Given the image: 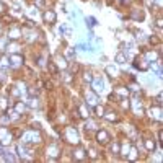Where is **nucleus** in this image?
Returning a JSON list of instances; mask_svg holds the SVG:
<instances>
[{"mask_svg":"<svg viewBox=\"0 0 163 163\" xmlns=\"http://www.w3.org/2000/svg\"><path fill=\"white\" fill-rule=\"evenodd\" d=\"M5 12H7V5H5V3L0 2V15H3Z\"/></svg>","mask_w":163,"mask_h":163,"instance_id":"nucleus-35","label":"nucleus"},{"mask_svg":"<svg viewBox=\"0 0 163 163\" xmlns=\"http://www.w3.org/2000/svg\"><path fill=\"white\" fill-rule=\"evenodd\" d=\"M116 95H119V96H129V90L127 88H124V87H119V88H116Z\"/></svg>","mask_w":163,"mask_h":163,"instance_id":"nucleus-17","label":"nucleus"},{"mask_svg":"<svg viewBox=\"0 0 163 163\" xmlns=\"http://www.w3.org/2000/svg\"><path fill=\"white\" fill-rule=\"evenodd\" d=\"M83 80H85V82H90V83H92V80H93L92 74H90V72H85V74H83Z\"/></svg>","mask_w":163,"mask_h":163,"instance_id":"nucleus-30","label":"nucleus"},{"mask_svg":"<svg viewBox=\"0 0 163 163\" xmlns=\"http://www.w3.org/2000/svg\"><path fill=\"white\" fill-rule=\"evenodd\" d=\"M49 69H51V72H52V74H57V67H56V64H54V62H49Z\"/></svg>","mask_w":163,"mask_h":163,"instance_id":"nucleus-34","label":"nucleus"},{"mask_svg":"<svg viewBox=\"0 0 163 163\" xmlns=\"http://www.w3.org/2000/svg\"><path fill=\"white\" fill-rule=\"evenodd\" d=\"M25 142L30 143V142H41V136L39 134H36V131H28L25 134Z\"/></svg>","mask_w":163,"mask_h":163,"instance_id":"nucleus-5","label":"nucleus"},{"mask_svg":"<svg viewBox=\"0 0 163 163\" xmlns=\"http://www.w3.org/2000/svg\"><path fill=\"white\" fill-rule=\"evenodd\" d=\"M78 114L82 118H88L90 116V109H88V104H78Z\"/></svg>","mask_w":163,"mask_h":163,"instance_id":"nucleus-10","label":"nucleus"},{"mask_svg":"<svg viewBox=\"0 0 163 163\" xmlns=\"http://www.w3.org/2000/svg\"><path fill=\"white\" fill-rule=\"evenodd\" d=\"M134 109H136V116H143V108L140 106V101H134Z\"/></svg>","mask_w":163,"mask_h":163,"instance_id":"nucleus-14","label":"nucleus"},{"mask_svg":"<svg viewBox=\"0 0 163 163\" xmlns=\"http://www.w3.org/2000/svg\"><path fill=\"white\" fill-rule=\"evenodd\" d=\"M106 74H109L111 77H118V69L114 65H108L106 67Z\"/></svg>","mask_w":163,"mask_h":163,"instance_id":"nucleus-19","label":"nucleus"},{"mask_svg":"<svg viewBox=\"0 0 163 163\" xmlns=\"http://www.w3.org/2000/svg\"><path fill=\"white\" fill-rule=\"evenodd\" d=\"M64 140L70 143H78V132L74 127H67L64 132Z\"/></svg>","mask_w":163,"mask_h":163,"instance_id":"nucleus-1","label":"nucleus"},{"mask_svg":"<svg viewBox=\"0 0 163 163\" xmlns=\"http://www.w3.org/2000/svg\"><path fill=\"white\" fill-rule=\"evenodd\" d=\"M85 98H87V104L88 106H96L98 104V96L95 92H87V95H85Z\"/></svg>","mask_w":163,"mask_h":163,"instance_id":"nucleus-8","label":"nucleus"},{"mask_svg":"<svg viewBox=\"0 0 163 163\" xmlns=\"http://www.w3.org/2000/svg\"><path fill=\"white\" fill-rule=\"evenodd\" d=\"M109 140H111V136H109L106 131H98V132H96V142H98V143L104 145V143H108Z\"/></svg>","mask_w":163,"mask_h":163,"instance_id":"nucleus-6","label":"nucleus"},{"mask_svg":"<svg viewBox=\"0 0 163 163\" xmlns=\"http://www.w3.org/2000/svg\"><path fill=\"white\" fill-rule=\"evenodd\" d=\"M116 62H118V64H121V65H122L124 62H126V56H124L122 52H119V54L116 56Z\"/></svg>","mask_w":163,"mask_h":163,"instance_id":"nucleus-24","label":"nucleus"},{"mask_svg":"<svg viewBox=\"0 0 163 163\" xmlns=\"http://www.w3.org/2000/svg\"><path fill=\"white\" fill-rule=\"evenodd\" d=\"M92 87H93V92L96 93V95L103 92L104 83H103V78H101V77H93V80H92Z\"/></svg>","mask_w":163,"mask_h":163,"instance_id":"nucleus-4","label":"nucleus"},{"mask_svg":"<svg viewBox=\"0 0 163 163\" xmlns=\"http://www.w3.org/2000/svg\"><path fill=\"white\" fill-rule=\"evenodd\" d=\"M145 148L148 152H155V148H157L155 140H153V139H147V140H145Z\"/></svg>","mask_w":163,"mask_h":163,"instance_id":"nucleus-13","label":"nucleus"},{"mask_svg":"<svg viewBox=\"0 0 163 163\" xmlns=\"http://www.w3.org/2000/svg\"><path fill=\"white\" fill-rule=\"evenodd\" d=\"M62 80H64L65 83H70V82H72V75H70V74H67V72H65V74L62 75Z\"/></svg>","mask_w":163,"mask_h":163,"instance_id":"nucleus-29","label":"nucleus"},{"mask_svg":"<svg viewBox=\"0 0 163 163\" xmlns=\"http://www.w3.org/2000/svg\"><path fill=\"white\" fill-rule=\"evenodd\" d=\"M129 16H131L132 20H136V21H142L143 18H145V15H143V12H142V10H132Z\"/></svg>","mask_w":163,"mask_h":163,"instance_id":"nucleus-9","label":"nucleus"},{"mask_svg":"<svg viewBox=\"0 0 163 163\" xmlns=\"http://www.w3.org/2000/svg\"><path fill=\"white\" fill-rule=\"evenodd\" d=\"M85 157H87V152L82 150V148H78L77 152H74V158H75V160H83Z\"/></svg>","mask_w":163,"mask_h":163,"instance_id":"nucleus-16","label":"nucleus"},{"mask_svg":"<svg viewBox=\"0 0 163 163\" xmlns=\"http://www.w3.org/2000/svg\"><path fill=\"white\" fill-rule=\"evenodd\" d=\"M136 157H137V148L132 147L131 148V155H129V160H136Z\"/></svg>","mask_w":163,"mask_h":163,"instance_id":"nucleus-28","label":"nucleus"},{"mask_svg":"<svg viewBox=\"0 0 163 163\" xmlns=\"http://www.w3.org/2000/svg\"><path fill=\"white\" fill-rule=\"evenodd\" d=\"M87 129L88 131H93V129H96V124H95L93 121H88L87 122Z\"/></svg>","mask_w":163,"mask_h":163,"instance_id":"nucleus-33","label":"nucleus"},{"mask_svg":"<svg viewBox=\"0 0 163 163\" xmlns=\"http://www.w3.org/2000/svg\"><path fill=\"white\" fill-rule=\"evenodd\" d=\"M12 140V134L7 127H0V145H7Z\"/></svg>","mask_w":163,"mask_h":163,"instance_id":"nucleus-2","label":"nucleus"},{"mask_svg":"<svg viewBox=\"0 0 163 163\" xmlns=\"http://www.w3.org/2000/svg\"><path fill=\"white\" fill-rule=\"evenodd\" d=\"M47 152H49V155H52V157H57V155H59V148H57L56 145H51L49 148H47Z\"/></svg>","mask_w":163,"mask_h":163,"instance_id":"nucleus-21","label":"nucleus"},{"mask_svg":"<svg viewBox=\"0 0 163 163\" xmlns=\"http://www.w3.org/2000/svg\"><path fill=\"white\" fill-rule=\"evenodd\" d=\"M111 150H113V153H121V145H119V143H113Z\"/></svg>","mask_w":163,"mask_h":163,"instance_id":"nucleus-27","label":"nucleus"},{"mask_svg":"<svg viewBox=\"0 0 163 163\" xmlns=\"http://www.w3.org/2000/svg\"><path fill=\"white\" fill-rule=\"evenodd\" d=\"M93 108H95V113H96V116L103 118V114H104V108H103V106H100V104H96V106H93Z\"/></svg>","mask_w":163,"mask_h":163,"instance_id":"nucleus-22","label":"nucleus"},{"mask_svg":"<svg viewBox=\"0 0 163 163\" xmlns=\"http://www.w3.org/2000/svg\"><path fill=\"white\" fill-rule=\"evenodd\" d=\"M143 62H145V60H140V62H139V59H136V62H134V65H136L139 70L145 72V70L148 69V64H143Z\"/></svg>","mask_w":163,"mask_h":163,"instance_id":"nucleus-15","label":"nucleus"},{"mask_svg":"<svg viewBox=\"0 0 163 163\" xmlns=\"http://www.w3.org/2000/svg\"><path fill=\"white\" fill-rule=\"evenodd\" d=\"M157 28H158V30H160V28H161V20H160V18H158V20H157Z\"/></svg>","mask_w":163,"mask_h":163,"instance_id":"nucleus-39","label":"nucleus"},{"mask_svg":"<svg viewBox=\"0 0 163 163\" xmlns=\"http://www.w3.org/2000/svg\"><path fill=\"white\" fill-rule=\"evenodd\" d=\"M28 106H31V108H38V106H39V101H38L36 98H31V100H30V103H28Z\"/></svg>","mask_w":163,"mask_h":163,"instance_id":"nucleus-26","label":"nucleus"},{"mask_svg":"<svg viewBox=\"0 0 163 163\" xmlns=\"http://www.w3.org/2000/svg\"><path fill=\"white\" fill-rule=\"evenodd\" d=\"M65 57H69V59H72V57H75V51L74 49H67V52H65Z\"/></svg>","mask_w":163,"mask_h":163,"instance_id":"nucleus-31","label":"nucleus"},{"mask_svg":"<svg viewBox=\"0 0 163 163\" xmlns=\"http://www.w3.org/2000/svg\"><path fill=\"white\" fill-rule=\"evenodd\" d=\"M42 18H44V23L46 25H54L56 20H57V15L54 10H46L42 13Z\"/></svg>","mask_w":163,"mask_h":163,"instance_id":"nucleus-3","label":"nucleus"},{"mask_svg":"<svg viewBox=\"0 0 163 163\" xmlns=\"http://www.w3.org/2000/svg\"><path fill=\"white\" fill-rule=\"evenodd\" d=\"M8 60H10V65L12 67H18L23 64V56L21 54H10V57H8Z\"/></svg>","mask_w":163,"mask_h":163,"instance_id":"nucleus-7","label":"nucleus"},{"mask_svg":"<svg viewBox=\"0 0 163 163\" xmlns=\"http://www.w3.org/2000/svg\"><path fill=\"white\" fill-rule=\"evenodd\" d=\"M155 59H157V54H155L153 51H148V52H145V60H147V62H153Z\"/></svg>","mask_w":163,"mask_h":163,"instance_id":"nucleus-18","label":"nucleus"},{"mask_svg":"<svg viewBox=\"0 0 163 163\" xmlns=\"http://www.w3.org/2000/svg\"><path fill=\"white\" fill-rule=\"evenodd\" d=\"M20 34H21L20 28H12V31L8 33V38H10V39H13V41H16L18 38H20Z\"/></svg>","mask_w":163,"mask_h":163,"instance_id":"nucleus-12","label":"nucleus"},{"mask_svg":"<svg viewBox=\"0 0 163 163\" xmlns=\"http://www.w3.org/2000/svg\"><path fill=\"white\" fill-rule=\"evenodd\" d=\"M56 60H57V62H54V64H56V65H59V67H62L64 70L67 69V67H69V64H67V59H65L64 56H57V57H56Z\"/></svg>","mask_w":163,"mask_h":163,"instance_id":"nucleus-11","label":"nucleus"},{"mask_svg":"<svg viewBox=\"0 0 163 163\" xmlns=\"http://www.w3.org/2000/svg\"><path fill=\"white\" fill-rule=\"evenodd\" d=\"M87 157H90V158H96V157H98V152H96V148H88V152H87Z\"/></svg>","mask_w":163,"mask_h":163,"instance_id":"nucleus-23","label":"nucleus"},{"mask_svg":"<svg viewBox=\"0 0 163 163\" xmlns=\"http://www.w3.org/2000/svg\"><path fill=\"white\" fill-rule=\"evenodd\" d=\"M103 118H106L108 121H111V122H114V121H118V116H116V113H106V114H103Z\"/></svg>","mask_w":163,"mask_h":163,"instance_id":"nucleus-20","label":"nucleus"},{"mask_svg":"<svg viewBox=\"0 0 163 163\" xmlns=\"http://www.w3.org/2000/svg\"><path fill=\"white\" fill-rule=\"evenodd\" d=\"M121 104H122V108H124V109H129V108H131V103H129V100H127V96H124V98H121Z\"/></svg>","mask_w":163,"mask_h":163,"instance_id":"nucleus-25","label":"nucleus"},{"mask_svg":"<svg viewBox=\"0 0 163 163\" xmlns=\"http://www.w3.org/2000/svg\"><path fill=\"white\" fill-rule=\"evenodd\" d=\"M25 109H26V104H23V103H16V111H18V113L25 111Z\"/></svg>","mask_w":163,"mask_h":163,"instance_id":"nucleus-32","label":"nucleus"},{"mask_svg":"<svg viewBox=\"0 0 163 163\" xmlns=\"http://www.w3.org/2000/svg\"><path fill=\"white\" fill-rule=\"evenodd\" d=\"M0 108H2V109L7 108V100L5 98H0Z\"/></svg>","mask_w":163,"mask_h":163,"instance_id":"nucleus-36","label":"nucleus"},{"mask_svg":"<svg viewBox=\"0 0 163 163\" xmlns=\"http://www.w3.org/2000/svg\"><path fill=\"white\" fill-rule=\"evenodd\" d=\"M150 44H158V38H150Z\"/></svg>","mask_w":163,"mask_h":163,"instance_id":"nucleus-38","label":"nucleus"},{"mask_svg":"<svg viewBox=\"0 0 163 163\" xmlns=\"http://www.w3.org/2000/svg\"><path fill=\"white\" fill-rule=\"evenodd\" d=\"M147 7L153 8V7H155V0H147Z\"/></svg>","mask_w":163,"mask_h":163,"instance_id":"nucleus-37","label":"nucleus"}]
</instances>
